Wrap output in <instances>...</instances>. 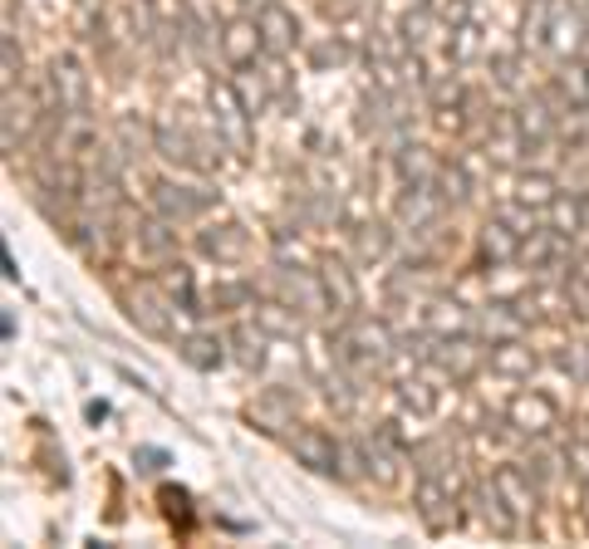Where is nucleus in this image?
<instances>
[{
  "label": "nucleus",
  "mask_w": 589,
  "mask_h": 549,
  "mask_svg": "<svg viewBox=\"0 0 589 549\" xmlns=\"http://www.w3.org/2000/svg\"><path fill=\"white\" fill-rule=\"evenodd\" d=\"M334 349H339V358L349 363V368H359V363L383 368V363L398 353V339H393V329L383 319H349L334 333Z\"/></svg>",
  "instance_id": "obj_1"
},
{
  "label": "nucleus",
  "mask_w": 589,
  "mask_h": 549,
  "mask_svg": "<svg viewBox=\"0 0 589 549\" xmlns=\"http://www.w3.org/2000/svg\"><path fill=\"white\" fill-rule=\"evenodd\" d=\"M123 309L143 333H153V339H172V314H177L172 290H157L153 280H137V284H128L123 290Z\"/></svg>",
  "instance_id": "obj_2"
},
{
  "label": "nucleus",
  "mask_w": 589,
  "mask_h": 549,
  "mask_svg": "<svg viewBox=\"0 0 589 549\" xmlns=\"http://www.w3.org/2000/svg\"><path fill=\"white\" fill-rule=\"evenodd\" d=\"M206 98H212V123H216V137H226V147H251V108H245V98H241V88L236 84H212L206 88Z\"/></svg>",
  "instance_id": "obj_3"
},
{
  "label": "nucleus",
  "mask_w": 589,
  "mask_h": 549,
  "mask_svg": "<svg viewBox=\"0 0 589 549\" xmlns=\"http://www.w3.org/2000/svg\"><path fill=\"white\" fill-rule=\"evenodd\" d=\"M271 284L280 290L285 304H294V309H304V314L334 309V300H329V290H324V274H320V270H300V265H275Z\"/></svg>",
  "instance_id": "obj_4"
},
{
  "label": "nucleus",
  "mask_w": 589,
  "mask_h": 549,
  "mask_svg": "<svg viewBox=\"0 0 589 549\" xmlns=\"http://www.w3.org/2000/svg\"><path fill=\"white\" fill-rule=\"evenodd\" d=\"M45 74H49V84H55L59 108H64V113H84L88 108V69H84V59H79L74 49H59V54L45 64Z\"/></svg>",
  "instance_id": "obj_5"
},
{
  "label": "nucleus",
  "mask_w": 589,
  "mask_h": 549,
  "mask_svg": "<svg viewBox=\"0 0 589 549\" xmlns=\"http://www.w3.org/2000/svg\"><path fill=\"white\" fill-rule=\"evenodd\" d=\"M290 451H294V461H300L304 471H314V476H339V471H344V447L329 437V431H320V427H300V431H294Z\"/></svg>",
  "instance_id": "obj_6"
},
{
  "label": "nucleus",
  "mask_w": 589,
  "mask_h": 549,
  "mask_svg": "<svg viewBox=\"0 0 589 549\" xmlns=\"http://www.w3.org/2000/svg\"><path fill=\"white\" fill-rule=\"evenodd\" d=\"M216 196L212 192H196V186H182V182H153V206H157V216L163 221H172V225H187V221H196V216L212 206Z\"/></svg>",
  "instance_id": "obj_7"
},
{
  "label": "nucleus",
  "mask_w": 589,
  "mask_h": 549,
  "mask_svg": "<svg viewBox=\"0 0 589 549\" xmlns=\"http://www.w3.org/2000/svg\"><path fill=\"white\" fill-rule=\"evenodd\" d=\"M196 251L216 265H241L245 255H251V231H245L241 221H212L196 235Z\"/></svg>",
  "instance_id": "obj_8"
},
{
  "label": "nucleus",
  "mask_w": 589,
  "mask_h": 549,
  "mask_svg": "<svg viewBox=\"0 0 589 549\" xmlns=\"http://www.w3.org/2000/svg\"><path fill=\"white\" fill-rule=\"evenodd\" d=\"M412 505H418V515L428 520L432 529H447L452 520H457V510H452V476L422 471V480L412 486Z\"/></svg>",
  "instance_id": "obj_9"
},
{
  "label": "nucleus",
  "mask_w": 589,
  "mask_h": 549,
  "mask_svg": "<svg viewBox=\"0 0 589 549\" xmlns=\"http://www.w3.org/2000/svg\"><path fill=\"white\" fill-rule=\"evenodd\" d=\"M506 422L516 431H526V437H545V431L560 422V407L545 398V392L526 388V392H516V398L506 402Z\"/></svg>",
  "instance_id": "obj_10"
},
{
  "label": "nucleus",
  "mask_w": 589,
  "mask_h": 549,
  "mask_svg": "<svg viewBox=\"0 0 589 549\" xmlns=\"http://www.w3.org/2000/svg\"><path fill=\"white\" fill-rule=\"evenodd\" d=\"M153 147L167 157V162H177L182 172H202L206 167V157H202V137L192 133V127H182V123H157L153 127Z\"/></svg>",
  "instance_id": "obj_11"
},
{
  "label": "nucleus",
  "mask_w": 589,
  "mask_h": 549,
  "mask_svg": "<svg viewBox=\"0 0 589 549\" xmlns=\"http://www.w3.org/2000/svg\"><path fill=\"white\" fill-rule=\"evenodd\" d=\"M422 358L437 363V368H447V373H457V378H467V373H477L481 349L477 343H467V333H437V339L422 349Z\"/></svg>",
  "instance_id": "obj_12"
},
{
  "label": "nucleus",
  "mask_w": 589,
  "mask_h": 549,
  "mask_svg": "<svg viewBox=\"0 0 589 549\" xmlns=\"http://www.w3.org/2000/svg\"><path fill=\"white\" fill-rule=\"evenodd\" d=\"M255 25H261V39L271 54H285V49L300 45V20H294V10H285L280 0H265V5L255 10Z\"/></svg>",
  "instance_id": "obj_13"
},
{
  "label": "nucleus",
  "mask_w": 589,
  "mask_h": 549,
  "mask_svg": "<svg viewBox=\"0 0 589 549\" xmlns=\"http://www.w3.org/2000/svg\"><path fill=\"white\" fill-rule=\"evenodd\" d=\"M265 39H261V25L255 20H226L221 25V54L231 69H251L261 59Z\"/></svg>",
  "instance_id": "obj_14"
},
{
  "label": "nucleus",
  "mask_w": 589,
  "mask_h": 549,
  "mask_svg": "<svg viewBox=\"0 0 589 549\" xmlns=\"http://www.w3.org/2000/svg\"><path fill=\"white\" fill-rule=\"evenodd\" d=\"M565 251V231H555V225H536L530 235H520V265H530V270H555Z\"/></svg>",
  "instance_id": "obj_15"
},
{
  "label": "nucleus",
  "mask_w": 589,
  "mask_h": 549,
  "mask_svg": "<svg viewBox=\"0 0 589 549\" xmlns=\"http://www.w3.org/2000/svg\"><path fill=\"white\" fill-rule=\"evenodd\" d=\"M442 211V192H432V182H408L398 196V221L412 225V231H422V225H432Z\"/></svg>",
  "instance_id": "obj_16"
},
{
  "label": "nucleus",
  "mask_w": 589,
  "mask_h": 549,
  "mask_svg": "<svg viewBox=\"0 0 589 549\" xmlns=\"http://www.w3.org/2000/svg\"><path fill=\"white\" fill-rule=\"evenodd\" d=\"M589 35V10L569 5V0H555V20H550V49L569 59V49Z\"/></svg>",
  "instance_id": "obj_17"
},
{
  "label": "nucleus",
  "mask_w": 589,
  "mask_h": 549,
  "mask_svg": "<svg viewBox=\"0 0 589 549\" xmlns=\"http://www.w3.org/2000/svg\"><path fill=\"white\" fill-rule=\"evenodd\" d=\"M471 505H477V520L491 529V535H510L516 529V510L501 500V490H496V480H486V486H471Z\"/></svg>",
  "instance_id": "obj_18"
},
{
  "label": "nucleus",
  "mask_w": 589,
  "mask_h": 549,
  "mask_svg": "<svg viewBox=\"0 0 589 549\" xmlns=\"http://www.w3.org/2000/svg\"><path fill=\"white\" fill-rule=\"evenodd\" d=\"M496 490H501V500H506L510 510H516V515H530V510H536V476H530L526 466H496Z\"/></svg>",
  "instance_id": "obj_19"
},
{
  "label": "nucleus",
  "mask_w": 589,
  "mask_h": 549,
  "mask_svg": "<svg viewBox=\"0 0 589 549\" xmlns=\"http://www.w3.org/2000/svg\"><path fill=\"white\" fill-rule=\"evenodd\" d=\"M486 363H491V373H501V378H530V373L540 368V358L526 349V339H501V343H491Z\"/></svg>",
  "instance_id": "obj_20"
},
{
  "label": "nucleus",
  "mask_w": 589,
  "mask_h": 549,
  "mask_svg": "<svg viewBox=\"0 0 589 549\" xmlns=\"http://www.w3.org/2000/svg\"><path fill=\"white\" fill-rule=\"evenodd\" d=\"M172 225V221H167ZM163 221H137V231H133V255L143 265H163V260H172L177 255V241H172V231H167Z\"/></svg>",
  "instance_id": "obj_21"
},
{
  "label": "nucleus",
  "mask_w": 589,
  "mask_h": 549,
  "mask_svg": "<svg viewBox=\"0 0 589 549\" xmlns=\"http://www.w3.org/2000/svg\"><path fill=\"white\" fill-rule=\"evenodd\" d=\"M477 329L486 333L491 343L520 339V329H526V309H520V304H486V309H481V319H477Z\"/></svg>",
  "instance_id": "obj_22"
},
{
  "label": "nucleus",
  "mask_w": 589,
  "mask_h": 549,
  "mask_svg": "<svg viewBox=\"0 0 589 549\" xmlns=\"http://www.w3.org/2000/svg\"><path fill=\"white\" fill-rule=\"evenodd\" d=\"M550 98H530L526 108H516V127L520 137H526V147H540L550 133H555V113H550Z\"/></svg>",
  "instance_id": "obj_23"
},
{
  "label": "nucleus",
  "mask_w": 589,
  "mask_h": 549,
  "mask_svg": "<svg viewBox=\"0 0 589 549\" xmlns=\"http://www.w3.org/2000/svg\"><path fill=\"white\" fill-rule=\"evenodd\" d=\"M481 255H486L491 265H510V260H520V231H510L506 221H491L486 231H481Z\"/></svg>",
  "instance_id": "obj_24"
},
{
  "label": "nucleus",
  "mask_w": 589,
  "mask_h": 549,
  "mask_svg": "<svg viewBox=\"0 0 589 549\" xmlns=\"http://www.w3.org/2000/svg\"><path fill=\"white\" fill-rule=\"evenodd\" d=\"M555 88L569 108H589V59H575L569 54L555 74Z\"/></svg>",
  "instance_id": "obj_25"
},
{
  "label": "nucleus",
  "mask_w": 589,
  "mask_h": 549,
  "mask_svg": "<svg viewBox=\"0 0 589 549\" xmlns=\"http://www.w3.org/2000/svg\"><path fill=\"white\" fill-rule=\"evenodd\" d=\"M182 358L192 363V368H202V373H216L226 363V339H216V333H187Z\"/></svg>",
  "instance_id": "obj_26"
},
{
  "label": "nucleus",
  "mask_w": 589,
  "mask_h": 549,
  "mask_svg": "<svg viewBox=\"0 0 589 549\" xmlns=\"http://www.w3.org/2000/svg\"><path fill=\"white\" fill-rule=\"evenodd\" d=\"M550 20H555V0H530L526 20H520V45L526 49H550Z\"/></svg>",
  "instance_id": "obj_27"
},
{
  "label": "nucleus",
  "mask_w": 589,
  "mask_h": 549,
  "mask_svg": "<svg viewBox=\"0 0 589 549\" xmlns=\"http://www.w3.org/2000/svg\"><path fill=\"white\" fill-rule=\"evenodd\" d=\"M320 274H324V290H329V300H334V309H353L359 304V284H353V274H349V265L344 260H324L320 265Z\"/></svg>",
  "instance_id": "obj_28"
},
{
  "label": "nucleus",
  "mask_w": 589,
  "mask_h": 549,
  "mask_svg": "<svg viewBox=\"0 0 589 549\" xmlns=\"http://www.w3.org/2000/svg\"><path fill=\"white\" fill-rule=\"evenodd\" d=\"M226 343L236 349V358H241L245 368H265V329L261 324H255V329L251 324H236V329L226 333Z\"/></svg>",
  "instance_id": "obj_29"
},
{
  "label": "nucleus",
  "mask_w": 589,
  "mask_h": 549,
  "mask_svg": "<svg viewBox=\"0 0 589 549\" xmlns=\"http://www.w3.org/2000/svg\"><path fill=\"white\" fill-rule=\"evenodd\" d=\"M422 324H428L432 333H471V314L461 309V304H447V300L428 304V314H422Z\"/></svg>",
  "instance_id": "obj_30"
},
{
  "label": "nucleus",
  "mask_w": 589,
  "mask_h": 549,
  "mask_svg": "<svg viewBox=\"0 0 589 549\" xmlns=\"http://www.w3.org/2000/svg\"><path fill=\"white\" fill-rule=\"evenodd\" d=\"M255 324H261L265 333H285V339H294V333L304 329L300 314H294L285 300H275V304H255Z\"/></svg>",
  "instance_id": "obj_31"
},
{
  "label": "nucleus",
  "mask_w": 589,
  "mask_h": 549,
  "mask_svg": "<svg viewBox=\"0 0 589 549\" xmlns=\"http://www.w3.org/2000/svg\"><path fill=\"white\" fill-rule=\"evenodd\" d=\"M516 202L530 206V211H545V206L555 202V176L550 172H526L516 182Z\"/></svg>",
  "instance_id": "obj_32"
},
{
  "label": "nucleus",
  "mask_w": 589,
  "mask_h": 549,
  "mask_svg": "<svg viewBox=\"0 0 589 549\" xmlns=\"http://www.w3.org/2000/svg\"><path fill=\"white\" fill-rule=\"evenodd\" d=\"M550 363H555L560 373H569L575 382L589 378V349H585V343H560V349L550 353Z\"/></svg>",
  "instance_id": "obj_33"
},
{
  "label": "nucleus",
  "mask_w": 589,
  "mask_h": 549,
  "mask_svg": "<svg viewBox=\"0 0 589 549\" xmlns=\"http://www.w3.org/2000/svg\"><path fill=\"white\" fill-rule=\"evenodd\" d=\"M398 35L408 39L412 49H422L432 39V5H418V10H408V15H402V25H398Z\"/></svg>",
  "instance_id": "obj_34"
},
{
  "label": "nucleus",
  "mask_w": 589,
  "mask_h": 549,
  "mask_svg": "<svg viewBox=\"0 0 589 549\" xmlns=\"http://www.w3.org/2000/svg\"><path fill=\"white\" fill-rule=\"evenodd\" d=\"M74 35L79 39H98V35H104V0H79V5H74Z\"/></svg>",
  "instance_id": "obj_35"
},
{
  "label": "nucleus",
  "mask_w": 589,
  "mask_h": 549,
  "mask_svg": "<svg viewBox=\"0 0 589 549\" xmlns=\"http://www.w3.org/2000/svg\"><path fill=\"white\" fill-rule=\"evenodd\" d=\"M0 69H5V88L20 78V69H25V54H20V39H15V25H5V35H0Z\"/></svg>",
  "instance_id": "obj_36"
},
{
  "label": "nucleus",
  "mask_w": 589,
  "mask_h": 549,
  "mask_svg": "<svg viewBox=\"0 0 589 549\" xmlns=\"http://www.w3.org/2000/svg\"><path fill=\"white\" fill-rule=\"evenodd\" d=\"M432 186H442V202H467V196H471L467 172H461V167H442V172L432 176Z\"/></svg>",
  "instance_id": "obj_37"
},
{
  "label": "nucleus",
  "mask_w": 589,
  "mask_h": 549,
  "mask_svg": "<svg viewBox=\"0 0 589 549\" xmlns=\"http://www.w3.org/2000/svg\"><path fill=\"white\" fill-rule=\"evenodd\" d=\"M255 74L265 78V88H271V98H290V78H285V69H280V59H255Z\"/></svg>",
  "instance_id": "obj_38"
},
{
  "label": "nucleus",
  "mask_w": 589,
  "mask_h": 549,
  "mask_svg": "<svg viewBox=\"0 0 589 549\" xmlns=\"http://www.w3.org/2000/svg\"><path fill=\"white\" fill-rule=\"evenodd\" d=\"M565 294H569V300H575V309H579V314H589V260H579L575 270H569Z\"/></svg>",
  "instance_id": "obj_39"
},
{
  "label": "nucleus",
  "mask_w": 589,
  "mask_h": 549,
  "mask_svg": "<svg viewBox=\"0 0 589 549\" xmlns=\"http://www.w3.org/2000/svg\"><path fill=\"white\" fill-rule=\"evenodd\" d=\"M477 49H481L477 25H457V29H452V39H447V54L457 59V64H461V59H471V54H477Z\"/></svg>",
  "instance_id": "obj_40"
},
{
  "label": "nucleus",
  "mask_w": 589,
  "mask_h": 549,
  "mask_svg": "<svg viewBox=\"0 0 589 549\" xmlns=\"http://www.w3.org/2000/svg\"><path fill=\"white\" fill-rule=\"evenodd\" d=\"M172 300L182 304V314H206L202 309V300H196V284H192V274L177 265V280H172Z\"/></svg>",
  "instance_id": "obj_41"
},
{
  "label": "nucleus",
  "mask_w": 589,
  "mask_h": 549,
  "mask_svg": "<svg viewBox=\"0 0 589 549\" xmlns=\"http://www.w3.org/2000/svg\"><path fill=\"white\" fill-rule=\"evenodd\" d=\"M359 255H369V260L388 255V231H383V225H363L359 231Z\"/></svg>",
  "instance_id": "obj_42"
},
{
  "label": "nucleus",
  "mask_w": 589,
  "mask_h": 549,
  "mask_svg": "<svg viewBox=\"0 0 589 549\" xmlns=\"http://www.w3.org/2000/svg\"><path fill=\"white\" fill-rule=\"evenodd\" d=\"M550 216H555V231H579V202H565V196H555L550 202Z\"/></svg>",
  "instance_id": "obj_43"
},
{
  "label": "nucleus",
  "mask_w": 589,
  "mask_h": 549,
  "mask_svg": "<svg viewBox=\"0 0 589 549\" xmlns=\"http://www.w3.org/2000/svg\"><path fill=\"white\" fill-rule=\"evenodd\" d=\"M501 221H506L510 231H520V235H530V231H536V211H530V206H520V202L501 206Z\"/></svg>",
  "instance_id": "obj_44"
},
{
  "label": "nucleus",
  "mask_w": 589,
  "mask_h": 549,
  "mask_svg": "<svg viewBox=\"0 0 589 549\" xmlns=\"http://www.w3.org/2000/svg\"><path fill=\"white\" fill-rule=\"evenodd\" d=\"M402 402L418 412H437V392H432L428 382H402Z\"/></svg>",
  "instance_id": "obj_45"
},
{
  "label": "nucleus",
  "mask_w": 589,
  "mask_h": 549,
  "mask_svg": "<svg viewBox=\"0 0 589 549\" xmlns=\"http://www.w3.org/2000/svg\"><path fill=\"white\" fill-rule=\"evenodd\" d=\"M565 461H569V471H575V476L589 486V441H585V437L569 441V447H565Z\"/></svg>",
  "instance_id": "obj_46"
},
{
  "label": "nucleus",
  "mask_w": 589,
  "mask_h": 549,
  "mask_svg": "<svg viewBox=\"0 0 589 549\" xmlns=\"http://www.w3.org/2000/svg\"><path fill=\"white\" fill-rule=\"evenodd\" d=\"M251 300V284H221V290H212V309H231V304H245Z\"/></svg>",
  "instance_id": "obj_47"
},
{
  "label": "nucleus",
  "mask_w": 589,
  "mask_h": 549,
  "mask_svg": "<svg viewBox=\"0 0 589 549\" xmlns=\"http://www.w3.org/2000/svg\"><path fill=\"white\" fill-rule=\"evenodd\" d=\"M491 74H496V84H501V88H516V84H520L516 59H510V54H496V59H491Z\"/></svg>",
  "instance_id": "obj_48"
},
{
  "label": "nucleus",
  "mask_w": 589,
  "mask_h": 549,
  "mask_svg": "<svg viewBox=\"0 0 589 549\" xmlns=\"http://www.w3.org/2000/svg\"><path fill=\"white\" fill-rule=\"evenodd\" d=\"M432 103H437V108H457L461 103V84H457V78H442V84H432Z\"/></svg>",
  "instance_id": "obj_49"
},
{
  "label": "nucleus",
  "mask_w": 589,
  "mask_h": 549,
  "mask_svg": "<svg viewBox=\"0 0 589 549\" xmlns=\"http://www.w3.org/2000/svg\"><path fill=\"white\" fill-rule=\"evenodd\" d=\"M310 59H314V64H339V59H344V45H339V39H324V45L310 49Z\"/></svg>",
  "instance_id": "obj_50"
},
{
  "label": "nucleus",
  "mask_w": 589,
  "mask_h": 549,
  "mask_svg": "<svg viewBox=\"0 0 589 549\" xmlns=\"http://www.w3.org/2000/svg\"><path fill=\"white\" fill-rule=\"evenodd\" d=\"M241 5H255V10H261V5H265V0H241Z\"/></svg>",
  "instance_id": "obj_51"
}]
</instances>
